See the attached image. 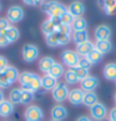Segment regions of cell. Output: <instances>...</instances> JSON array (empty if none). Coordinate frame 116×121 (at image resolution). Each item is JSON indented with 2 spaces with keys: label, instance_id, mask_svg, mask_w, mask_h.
Returning <instances> with one entry per match:
<instances>
[{
  "label": "cell",
  "instance_id": "50",
  "mask_svg": "<svg viewBox=\"0 0 116 121\" xmlns=\"http://www.w3.org/2000/svg\"><path fill=\"white\" fill-rule=\"evenodd\" d=\"M102 121H110V120H102Z\"/></svg>",
  "mask_w": 116,
  "mask_h": 121
},
{
  "label": "cell",
  "instance_id": "22",
  "mask_svg": "<svg viewBox=\"0 0 116 121\" xmlns=\"http://www.w3.org/2000/svg\"><path fill=\"white\" fill-rule=\"evenodd\" d=\"M14 112V104H11L9 100H4L0 102V116L1 117H9Z\"/></svg>",
  "mask_w": 116,
  "mask_h": 121
},
{
  "label": "cell",
  "instance_id": "51",
  "mask_svg": "<svg viewBox=\"0 0 116 121\" xmlns=\"http://www.w3.org/2000/svg\"><path fill=\"white\" fill-rule=\"evenodd\" d=\"M50 121H54V120H50Z\"/></svg>",
  "mask_w": 116,
  "mask_h": 121
},
{
  "label": "cell",
  "instance_id": "8",
  "mask_svg": "<svg viewBox=\"0 0 116 121\" xmlns=\"http://www.w3.org/2000/svg\"><path fill=\"white\" fill-rule=\"evenodd\" d=\"M59 25H61L60 17H49L41 24V31L45 36H47V35L55 33Z\"/></svg>",
  "mask_w": 116,
  "mask_h": 121
},
{
  "label": "cell",
  "instance_id": "21",
  "mask_svg": "<svg viewBox=\"0 0 116 121\" xmlns=\"http://www.w3.org/2000/svg\"><path fill=\"white\" fill-rule=\"evenodd\" d=\"M55 62L56 61L52 59L51 56H44L39 61V69H40V71H43L44 74H47L49 70L51 69V66L54 65Z\"/></svg>",
  "mask_w": 116,
  "mask_h": 121
},
{
  "label": "cell",
  "instance_id": "45",
  "mask_svg": "<svg viewBox=\"0 0 116 121\" xmlns=\"http://www.w3.org/2000/svg\"><path fill=\"white\" fill-rule=\"evenodd\" d=\"M23 3L26 4V5H34V0H23Z\"/></svg>",
  "mask_w": 116,
  "mask_h": 121
},
{
  "label": "cell",
  "instance_id": "14",
  "mask_svg": "<svg viewBox=\"0 0 116 121\" xmlns=\"http://www.w3.org/2000/svg\"><path fill=\"white\" fill-rule=\"evenodd\" d=\"M97 4L105 11V14H116V0H97Z\"/></svg>",
  "mask_w": 116,
  "mask_h": 121
},
{
  "label": "cell",
  "instance_id": "42",
  "mask_svg": "<svg viewBox=\"0 0 116 121\" xmlns=\"http://www.w3.org/2000/svg\"><path fill=\"white\" fill-rule=\"evenodd\" d=\"M109 120L110 121H116V107H114V109L110 110V112H109Z\"/></svg>",
  "mask_w": 116,
  "mask_h": 121
},
{
  "label": "cell",
  "instance_id": "6",
  "mask_svg": "<svg viewBox=\"0 0 116 121\" xmlns=\"http://www.w3.org/2000/svg\"><path fill=\"white\" fill-rule=\"evenodd\" d=\"M90 115H91V119L95 121L106 120V116H109L107 107L102 104V102H96L94 106L90 107Z\"/></svg>",
  "mask_w": 116,
  "mask_h": 121
},
{
  "label": "cell",
  "instance_id": "29",
  "mask_svg": "<svg viewBox=\"0 0 116 121\" xmlns=\"http://www.w3.org/2000/svg\"><path fill=\"white\" fill-rule=\"evenodd\" d=\"M20 97H21V89H13L9 94V101L11 104H20Z\"/></svg>",
  "mask_w": 116,
  "mask_h": 121
},
{
  "label": "cell",
  "instance_id": "30",
  "mask_svg": "<svg viewBox=\"0 0 116 121\" xmlns=\"http://www.w3.org/2000/svg\"><path fill=\"white\" fill-rule=\"evenodd\" d=\"M33 100H34V92L28 91V90H21L20 104H23V105H29Z\"/></svg>",
  "mask_w": 116,
  "mask_h": 121
},
{
  "label": "cell",
  "instance_id": "7",
  "mask_svg": "<svg viewBox=\"0 0 116 121\" xmlns=\"http://www.w3.org/2000/svg\"><path fill=\"white\" fill-rule=\"evenodd\" d=\"M24 15H25L24 9L19 5H13V6L9 8L8 11H6V19L13 24L21 21L24 19Z\"/></svg>",
  "mask_w": 116,
  "mask_h": 121
},
{
  "label": "cell",
  "instance_id": "47",
  "mask_svg": "<svg viewBox=\"0 0 116 121\" xmlns=\"http://www.w3.org/2000/svg\"><path fill=\"white\" fill-rule=\"evenodd\" d=\"M114 101H115V104H116V92H115V96H114Z\"/></svg>",
  "mask_w": 116,
  "mask_h": 121
},
{
  "label": "cell",
  "instance_id": "36",
  "mask_svg": "<svg viewBox=\"0 0 116 121\" xmlns=\"http://www.w3.org/2000/svg\"><path fill=\"white\" fill-rule=\"evenodd\" d=\"M10 21L6 17H0V34H3L8 28H10Z\"/></svg>",
  "mask_w": 116,
  "mask_h": 121
},
{
  "label": "cell",
  "instance_id": "9",
  "mask_svg": "<svg viewBox=\"0 0 116 121\" xmlns=\"http://www.w3.org/2000/svg\"><path fill=\"white\" fill-rule=\"evenodd\" d=\"M84 95H85V91H84L81 87L80 89H73V90H70V92H69L68 100L70 101L71 105L79 106V105H81L82 101H84Z\"/></svg>",
  "mask_w": 116,
  "mask_h": 121
},
{
  "label": "cell",
  "instance_id": "13",
  "mask_svg": "<svg viewBox=\"0 0 116 121\" xmlns=\"http://www.w3.org/2000/svg\"><path fill=\"white\" fill-rule=\"evenodd\" d=\"M111 38V28L106 24L99 25L95 29V39L97 40H110Z\"/></svg>",
  "mask_w": 116,
  "mask_h": 121
},
{
  "label": "cell",
  "instance_id": "43",
  "mask_svg": "<svg viewBox=\"0 0 116 121\" xmlns=\"http://www.w3.org/2000/svg\"><path fill=\"white\" fill-rule=\"evenodd\" d=\"M76 121H92V119L89 117V116L82 115V116H79V117L76 119Z\"/></svg>",
  "mask_w": 116,
  "mask_h": 121
},
{
  "label": "cell",
  "instance_id": "41",
  "mask_svg": "<svg viewBox=\"0 0 116 121\" xmlns=\"http://www.w3.org/2000/svg\"><path fill=\"white\" fill-rule=\"evenodd\" d=\"M45 92H46V91L41 87L40 90H38V91L34 92V99H40V97H43L44 95H45Z\"/></svg>",
  "mask_w": 116,
  "mask_h": 121
},
{
  "label": "cell",
  "instance_id": "25",
  "mask_svg": "<svg viewBox=\"0 0 116 121\" xmlns=\"http://www.w3.org/2000/svg\"><path fill=\"white\" fill-rule=\"evenodd\" d=\"M96 102H99L97 100V95L95 91H89V92H85V95H84V101H82V105H85L87 107H91L96 104Z\"/></svg>",
  "mask_w": 116,
  "mask_h": 121
},
{
  "label": "cell",
  "instance_id": "32",
  "mask_svg": "<svg viewBox=\"0 0 116 121\" xmlns=\"http://www.w3.org/2000/svg\"><path fill=\"white\" fill-rule=\"evenodd\" d=\"M73 71L75 73V75H76V78L79 79V81H82L84 79H86L89 75V71L90 70H87V69H84V68H81V66H76V68H74L73 69Z\"/></svg>",
  "mask_w": 116,
  "mask_h": 121
},
{
  "label": "cell",
  "instance_id": "18",
  "mask_svg": "<svg viewBox=\"0 0 116 121\" xmlns=\"http://www.w3.org/2000/svg\"><path fill=\"white\" fill-rule=\"evenodd\" d=\"M95 50H97L101 55H106L112 50V44L110 40H97L95 43Z\"/></svg>",
  "mask_w": 116,
  "mask_h": 121
},
{
  "label": "cell",
  "instance_id": "49",
  "mask_svg": "<svg viewBox=\"0 0 116 121\" xmlns=\"http://www.w3.org/2000/svg\"><path fill=\"white\" fill-rule=\"evenodd\" d=\"M1 74H3V71H0V76H1Z\"/></svg>",
  "mask_w": 116,
  "mask_h": 121
},
{
  "label": "cell",
  "instance_id": "19",
  "mask_svg": "<svg viewBox=\"0 0 116 121\" xmlns=\"http://www.w3.org/2000/svg\"><path fill=\"white\" fill-rule=\"evenodd\" d=\"M94 49H95V44L91 43L90 40L89 41H85L82 44H79V45H76V51L79 56H86L87 54H90Z\"/></svg>",
  "mask_w": 116,
  "mask_h": 121
},
{
  "label": "cell",
  "instance_id": "17",
  "mask_svg": "<svg viewBox=\"0 0 116 121\" xmlns=\"http://www.w3.org/2000/svg\"><path fill=\"white\" fill-rule=\"evenodd\" d=\"M57 84H59L57 80L55 78H52V76H50L49 74H45L41 78V87L45 91H52Z\"/></svg>",
  "mask_w": 116,
  "mask_h": 121
},
{
  "label": "cell",
  "instance_id": "10",
  "mask_svg": "<svg viewBox=\"0 0 116 121\" xmlns=\"http://www.w3.org/2000/svg\"><path fill=\"white\" fill-rule=\"evenodd\" d=\"M81 84V89L85 92H89V91H95V89L99 86V79L96 76H92V75H89L86 79H84L82 81H80Z\"/></svg>",
  "mask_w": 116,
  "mask_h": 121
},
{
  "label": "cell",
  "instance_id": "24",
  "mask_svg": "<svg viewBox=\"0 0 116 121\" xmlns=\"http://www.w3.org/2000/svg\"><path fill=\"white\" fill-rule=\"evenodd\" d=\"M47 74L50 75V76H52V78H55L56 80L60 79L61 76H64V74H65L64 66H62L61 64H59V62H55V64L51 66V69L49 70Z\"/></svg>",
  "mask_w": 116,
  "mask_h": 121
},
{
  "label": "cell",
  "instance_id": "48",
  "mask_svg": "<svg viewBox=\"0 0 116 121\" xmlns=\"http://www.w3.org/2000/svg\"><path fill=\"white\" fill-rule=\"evenodd\" d=\"M0 11H1V4H0Z\"/></svg>",
  "mask_w": 116,
  "mask_h": 121
},
{
  "label": "cell",
  "instance_id": "5",
  "mask_svg": "<svg viewBox=\"0 0 116 121\" xmlns=\"http://www.w3.org/2000/svg\"><path fill=\"white\" fill-rule=\"evenodd\" d=\"M69 92H70V90H69L68 85H66L65 82H59L54 87V90L51 91V96L56 102L60 104V102L65 101L66 99L69 97Z\"/></svg>",
  "mask_w": 116,
  "mask_h": 121
},
{
  "label": "cell",
  "instance_id": "27",
  "mask_svg": "<svg viewBox=\"0 0 116 121\" xmlns=\"http://www.w3.org/2000/svg\"><path fill=\"white\" fill-rule=\"evenodd\" d=\"M73 41L79 45V44H82L85 41H89V34L86 30H82V31H74L73 34Z\"/></svg>",
  "mask_w": 116,
  "mask_h": 121
},
{
  "label": "cell",
  "instance_id": "3",
  "mask_svg": "<svg viewBox=\"0 0 116 121\" xmlns=\"http://www.w3.org/2000/svg\"><path fill=\"white\" fill-rule=\"evenodd\" d=\"M39 48L34 44H25L21 49V55H23V59L25 62H34L35 60L39 57Z\"/></svg>",
  "mask_w": 116,
  "mask_h": 121
},
{
  "label": "cell",
  "instance_id": "16",
  "mask_svg": "<svg viewBox=\"0 0 116 121\" xmlns=\"http://www.w3.org/2000/svg\"><path fill=\"white\" fill-rule=\"evenodd\" d=\"M36 76H38L36 74L30 73V71H24V73H21L20 76H19V80H17L21 85V90H25V89L33 82V80L36 78Z\"/></svg>",
  "mask_w": 116,
  "mask_h": 121
},
{
  "label": "cell",
  "instance_id": "33",
  "mask_svg": "<svg viewBox=\"0 0 116 121\" xmlns=\"http://www.w3.org/2000/svg\"><path fill=\"white\" fill-rule=\"evenodd\" d=\"M56 35H57V41H59V46L62 45H66L70 39H71V34H65V33H61V31L56 30Z\"/></svg>",
  "mask_w": 116,
  "mask_h": 121
},
{
  "label": "cell",
  "instance_id": "39",
  "mask_svg": "<svg viewBox=\"0 0 116 121\" xmlns=\"http://www.w3.org/2000/svg\"><path fill=\"white\" fill-rule=\"evenodd\" d=\"M8 45H10V41L4 34H0V48H6Z\"/></svg>",
  "mask_w": 116,
  "mask_h": 121
},
{
  "label": "cell",
  "instance_id": "37",
  "mask_svg": "<svg viewBox=\"0 0 116 121\" xmlns=\"http://www.w3.org/2000/svg\"><path fill=\"white\" fill-rule=\"evenodd\" d=\"M77 66H81V68H84V69L90 70L91 64L86 60V57H85V56H80V60H79V65H77Z\"/></svg>",
  "mask_w": 116,
  "mask_h": 121
},
{
  "label": "cell",
  "instance_id": "52",
  "mask_svg": "<svg viewBox=\"0 0 116 121\" xmlns=\"http://www.w3.org/2000/svg\"><path fill=\"white\" fill-rule=\"evenodd\" d=\"M115 82H116V81H115Z\"/></svg>",
  "mask_w": 116,
  "mask_h": 121
},
{
  "label": "cell",
  "instance_id": "1",
  "mask_svg": "<svg viewBox=\"0 0 116 121\" xmlns=\"http://www.w3.org/2000/svg\"><path fill=\"white\" fill-rule=\"evenodd\" d=\"M41 10L44 13H46L49 17H60L61 15H64L68 11V8L64 4H61L60 1L49 0V1H45L41 5Z\"/></svg>",
  "mask_w": 116,
  "mask_h": 121
},
{
  "label": "cell",
  "instance_id": "38",
  "mask_svg": "<svg viewBox=\"0 0 116 121\" xmlns=\"http://www.w3.org/2000/svg\"><path fill=\"white\" fill-rule=\"evenodd\" d=\"M10 85H11V84L9 82L5 76L1 74V76H0V90H1V89H8Z\"/></svg>",
  "mask_w": 116,
  "mask_h": 121
},
{
  "label": "cell",
  "instance_id": "28",
  "mask_svg": "<svg viewBox=\"0 0 116 121\" xmlns=\"http://www.w3.org/2000/svg\"><path fill=\"white\" fill-rule=\"evenodd\" d=\"M102 56H104V55H101L99 51L94 49V50H92L90 54H87L85 57H86V60L90 62L91 65H96V64H99V62L102 60Z\"/></svg>",
  "mask_w": 116,
  "mask_h": 121
},
{
  "label": "cell",
  "instance_id": "35",
  "mask_svg": "<svg viewBox=\"0 0 116 121\" xmlns=\"http://www.w3.org/2000/svg\"><path fill=\"white\" fill-rule=\"evenodd\" d=\"M74 19H75V17L71 15L69 11H66L64 15H61V16H60L61 24H64V25H70V26H71V24L74 23Z\"/></svg>",
  "mask_w": 116,
  "mask_h": 121
},
{
  "label": "cell",
  "instance_id": "2",
  "mask_svg": "<svg viewBox=\"0 0 116 121\" xmlns=\"http://www.w3.org/2000/svg\"><path fill=\"white\" fill-rule=\"evenodd\" d=\"M25 121H43L44 120V111L38 105H29L24 111Z\"/></svg>",
  "mask_w": 116,
  "mask_h": 121
},
{
  "label": "cell",
  "instance_id": "4",
  "mask_svg": "<svg viewBox=\"0 0 116 121\" xmlns=\"http://www.w3.org/2000/svg\"><path fill=\"white\" fill-rule=\"evenodd\" d=\"M80 56L77 55L76 51L74 50H64L61 52V61L62 64L66 65L69 69H74L79 65Z\"/></svg>",
  "mask_w": 116,
  "mask_h": 121
},
{
  "label": "cell",
  "instance_id": "40",
  "mask_svg": "<svg viewBox=\"0 0 116 121\" xmlns=\"http://www.w3.org/2000/svg\"><path fill=\"white\" fill-rule=\"evenodd\" d=\"M9 66V62H8V59L5 56L0 55V71H3L4 69H6Z\"/></svg>",
  "mask_w": 116,
  "mask_h": 121
},
{
  "label": "cell",
  "instance_id": "12",
  "mask_svg": "<svg viewBox=\"0 0 116 121\" xmlns=\"http://www.w3.org/2000/svg\"><path fill=\"white\" fill-rule=\"evenodd\" d=\"M51 120L54 121H62L68 117V109L62 105H55L50 111Z\"/></svg>",
  "mask_w": 116,
  "mask_h": 121
},
{
  "label": "cell",
  "instance_id": "11",
  "mask_svg": "<svg viewBox=\"0 0 116 121\" xmlns=\"http://www.w3.org/2000/svg\"><path fill=\"white\" fill-rule=\"evenodd\" d=\"M85 10H86L85 5H84L81 1H79V0H75V1H73V3H71L70 5L68 6V11H69L74 17L82 16L84 14H85Z\"/></svg>",
  "mask_w": 116,
  "mask_h": 121
},
{
  "label": "cell",
  "instance_id": "23",
  "mask_svg": "<svg viewBox=\"0 0 116 121\" xmlns=\"http://www.w3.org/2000/svg\"><path fill=\"white\" fill-rule=\"evenodd\" d=\"M3 34L8 38V40L10 43H15L20 38V31H19L17 28H15V26H10V28H8Z\"/></svg>",
  "mask_w": 116,
  "mask_h": 121
},
{
  "label": "cell",
  "instance_id": "31",
  "mask_svg": "<svg viewBox=\"0 0 116 121\" xmlns=\"http://www.w3.org/2000/svg\"><path fill=\"white\" fill-rule=\"evenodd\" d=\"M64 78H65V82L69 85H75L76 82H79V79L76 78V75L73 71V69H69L68 71H65Z\"/></svg>",
  "mask_w": 116,
  "mask_h": 121
},
{
  "label": "cell",
  "instance_id": "26",
  "mask_svg": "<svg viewBox=\"0 0 116 121\" xmlns=\"http://www.w3.org/2000/svg\"><path fill=\"white\" fill-rule=\"evenodd\" d=\"M86 28H87V21L84 19L82 16L75 17L74 23L71 24V29H73V31H82V30H86Z\"/></svg>",
  "mask_w": 116,
  "mask_h": 121
},
{
  "label": "cell",
  "instance_id": "34",
  "mask_svg": "<svg viewBox=\"0 0 116 121\" xmlns=\"http://www.w3.org/2000/svg\"><path fill=\"white\" fill-rule=\"evenodd\" d=\"M45 41H46V45L49 48H56V46H59L56 31H55V33H52V34H50V35H47V36H45Z\"/></svg>",
  "mask_w": 116,
  "mask_h": 121
},
{
  "label": "cell",
  "instance_id": "15",
  "mask_svg": "<svg viewBox=\"0 0 116 121\" xmlns=\"http://www.w3.org/2000/svg\"><path fill=\"white\" fill-rule=\"evenodd\" d=\"M3 75L6 78V80L10 84H14L15 81H17L19 80V70H17L15 66H11V65H9L6 69H4L3 70Z\"/></svg>",
  "mask_w": 116,
  "mask_h": 121
},
{
  "label": "cell",
  "instance_id": "44",
  "mask_svg": "<svg viewBox=\"0 0 116 121\" xmlns=\"http://www.w3.org/2000/svg\"><path fill=\"white\" fill-rule=\"evenodd\" d=\"M45 1H46V0H34V5H40V6H41Z\"/></svg>",
  "mask_w": 116,
  "mask_h": 121
},
{
  "label": "cell",
  "instance_id": "20",
  "mask_svg": "<svg viewBox=\"0 0 116 121\" xmlns=\"http://www.w3.org/2000/svg\"><path fill=\"white\" fill-rule=\"evenodd\" d=\"M104 78L109 81H116V62H109L104 68Z\"/></svg>",
  "mask_w": 116,
  "mask_h": 121
},
{
  "label": "cell",
  "instance_id": "46",
  "mask_svg": "<svg viewBox=\"0 0 116 121\" xmlns=\"http://www.w3.org/2000/svg\"><path fill=\"white\" fill-rule=\"evenodd\" d=\"M4 100H5V96H4V92H3L1 90H0V102H1V101H4Z\"/></svg>",
  "mask_w": 116,
  "mask_h": 121
}]
</instances>
